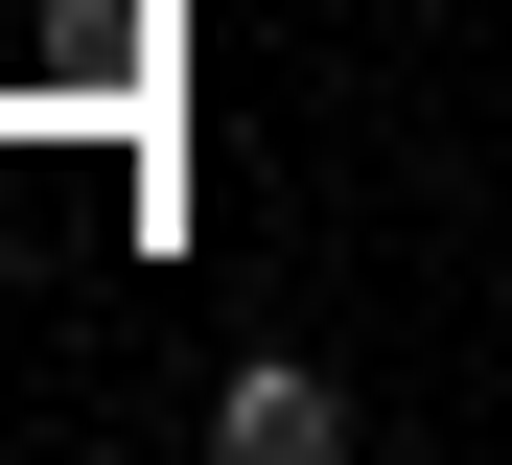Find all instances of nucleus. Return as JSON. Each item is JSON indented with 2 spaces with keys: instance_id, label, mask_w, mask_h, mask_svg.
<instances>
[{
  "instance_id": "nucleus-1",
  "label": "nucleus",
  "mask_w": 512,
  "mask_h": 465,
  "mask_svg": "<svg viewBox=\"0 0 512 465\" xmlns=\"http://www.w3.org/2000/svg\"><path fill=\"white\" fill-rule=\"evenodd\" d=\"M210 465H350V396H326L303 349H233L210 372Z\"/></svg>"
}]
</instances>
